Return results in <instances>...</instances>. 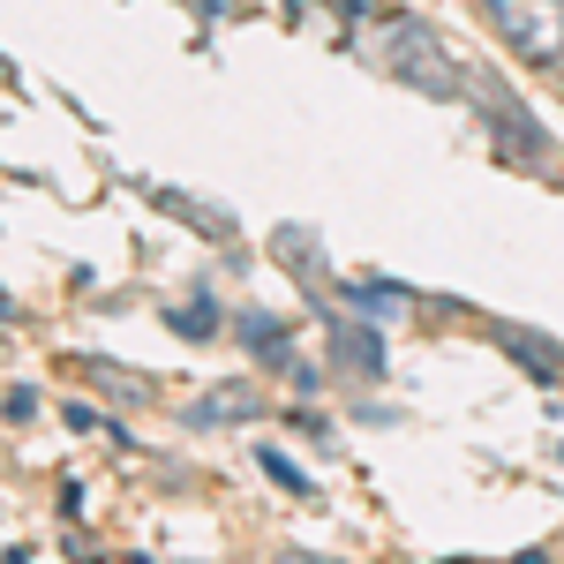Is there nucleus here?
Here are the masks:
<instances>
[{
    "instance_id": "obj_1",
    "label": "nucleus",
    "mask_w": 564,
    "mask_h": 564,
    "mask_svg": "<svg viewBox=\"0 0 564 564\" xmlns=\"http://www.w3.org/2000/svg\"><path fill=\"white\" fill-rule=\"evenodd\" d=\"M384 68H391L406 90H422V98H467V68L452 61V45L436 39L430 23H391Z\"/></svg>"
},
{
    "instance_id": "obj_2",
    "label": "nucleus",
    "mask_w": 564,
    "mask_h": 564,
    "mask_svg": "<svg viewBox=\"0 0 564 564\" xmlns=\"http://www.w3.org/2000/svg\"><path fill=\"white\" fill-rule=\"evenodd\" d=\"M467 98H475L481 129H489V143H497L505 159H520V166H550V135H542V121H534L497 76H467Z\"/></svg>"
},
{
    "instance_id": "obj_3",
    "label": "nucleus",
    "mask_w": 564,
    "mask_h": 564,
    "mask_svg": "<svg viewBox=\"0 0 564 564\" xmlns=\"http://www.w3.org/2000/svg\"><path fill=\"white\" fill-rule=\"evenodd\" d=\"M489 23L497 39L512 45L520 61H557L564 53V0H489Z\"/></svg>"
},
{
    "instance_id": "obj_4",
    "label": "nucleus",
    "mask_w": 564,
    "mask_h": 564,
    "mask_svg": "<svg viewBox=\"0 0 564 564\" xmlns=\"http://www.w3.org/2000/svg\"><path fill=\"white\" fill-rule=\"evenodd\" d=\"M263 414V391L249 377H218L212 391L188 399V430H234V422H257Z\"/></svg>"
},
{
    "instance_id": "obj_5",
    "label": "nucleus",
    "mask_w": 564,
    "mask_h": 564,
    "mask_svg": "<svg viewBox=\"0 0 564 564\" xmlns=\"http://www.w3.org/2000/svg\"><path fill=\"white\" fill-rule=\"evenodd\" d=\"M324 332H332V361L347 369V377H384V339L361 324V316H324Z\"/></svg>"
},
{
    "instance_id": "obj_6",
    "label": "nucleus",
    "mask_w": 564,
    "mask_h": 564,
    "mask_svg": "<svg viewBox=\"0 0 564 564\" xmlns=\"http://www.w3.org/2000/svg\"><path fill=\"white\" fill-rule=\"evenodd\" d=\"M489 339L512 354V361H527L542 384H550V377H564V347H557V339H542V332H527V324H505V316L489 324Z\"/></svg>"
},
{
    "instance_id": "obj_7",
    "label": "nucleus",
    "mask_w": 564,
    "mask_h": 564,
    "mask_svg": "<svg viewBox=\"0 0 564 564\" xmlns=\"http://www.w3.org/2000/svg\"><path fill=\"white\" fill-rule=\"evenodd\" d=\"M234 332H241V347H257L263 361H286V324H279V316H263V308H241V324H234Z\"/></svg>"
},
{
    "instance_id": "obj_8",
    "label": "nucleus",
    "mask_w": 564,
    "mask_h": 564,
    "mask_svg": "<svg viewBox=\"0 0 564 564\" xmlns=\"http://www.w3.org/2000/svg\"><path fill=\"white\" fill-rule=\"evenodd\" d=\"M271 249L294 263V279H324V249H316V234H302V226H279V234H271Z\"/></svg>"
},
{
    "instance_id": "obj_9",
    "label": "nucleus",
    "mask_w": 564,
    "mask_h": 564,
    "mask_svg": "<svg viewBox=\"0 0 564 564\" xmlns=\"http://www.w3.org/2000/svg\"><path fill=\"white\" fill-rule=\"evenodd\" d=\"M347 302H354V308H377V316H391V308H406V294H399V286H384V279H354Z\"/></svg>"
},
{
    "instance_id": "obj_10",
    "label": "nucleus",
    "mask_w": 564,
    "mask_h": 564,
    "mask_svg": "<svg viewBox=\"0 0 564 564\" xmlns=\"http://www.w3.org/2000/svg\"><path fill=\"white\" fill-rule=\"evenodd\" d=\"M166 324H174L181 339H212V332H218L212 302H181V308H166Z\"/></svg>"
},
{
    "instance_id": "obj_11",
    "label": "nucleus",
    "mask_w": 564,
    "mask_h": 564,
    "mask_svg": "<svg viewBox=\"0 0 564 564\" xmlns=\"http://www.w3.org/2000/svg\"><path fill=\"white\" fill-rule=\"evenodd\" d=\"M159 204H166V212H181V218H196L204 234H234V218H226V212H212V204H188V196H174V188H159Z\"/></svg>"
},
{
    "instance_id": "obj_12",
    "label": "nucleus",
    "mask_w": 564,
    "mask_h": 564,
    "mask_svg": "<svg viewBox=\"0 0 564 564\" xmlns=\"http://www.w3.org/2000/svg\"><path fill=\"white\" fill-rule=\"evenodd\" d=\"M90 377H98V384H106V391H113V399H129V406H143V399H151V391H143V384H135V377H129V369H113V361H90Z\"/></svg>"
},
{
    "instance_id": "obj_13",
    "label": "nucleus",
    "mask_w": 564,
    "mask_h": 564,
    "mask_svg": "<svg viewBox=\"0 0 564 564\" xmlns=\"http://www.w3.org/2000/svg\"><path fill=\"white\" fill-rule=\"evenodd\" d=\"M263 475H271V481H286L294 497H316V489H308V481H302V467H294L286 452H263Z\"/></svg>"
},
{
    "instance_id": "obj_14",
    "label": "nucleus",
    "mask_w": 564,
    "mask_h": 564,
    "mask_svg": "<svg viewBox=\"0 0 564 564\" xmlns=\"http://www.w3.org/2000/svg\"><path fill=\"white\" fill-rule=\"evenodd\" d=\"M0 316H8V294H0Z\"/></svg>"
}]
</instances>
